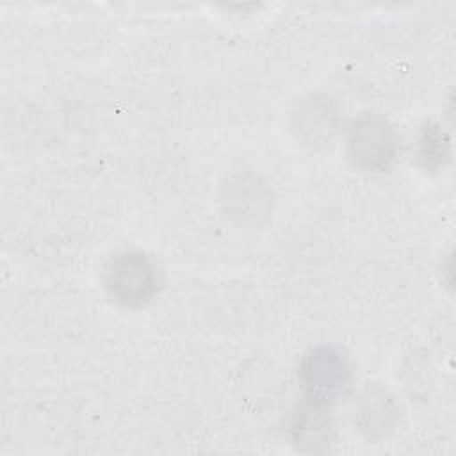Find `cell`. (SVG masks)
Returning a JSON list of instances; mask_svg holds the SVG:
<instances>
[{
	"label": "cell",
	"instance_id": "3957f363",
	"mask_svg": "<svg viewBox=\"0 0 456 456\" xmlns=\"http://www.w3.org/2000/svg\"><path fill=\"white\" fill-rule=\"evenodd\" d=\"M299 381L308 399L328 406L347 388V358L338 349L328 346L310 349L301 360Z\"/></svg>",
	"mask_w": 456,
	"mask_h": 456
},
{
	"label": "cell",
	"instance_id": "ba28073f",
	"mask_svg": "<svg viewBox=\"0 0 456 456\" xmlns=\"http://www.w3.org/2000/svg\"><path fill=\"white\" fill-rule=\"evenodd\" d=\"M447 139L438 126H426L420 141H419V153L417 159L422 162L424 167H438L444 159L447 157Z\"/></svg>",
	"mask_w": 456,
	"mask_h": 456
},
{
	"label": "cell",
	"instance_id": "7a4b0ae2",
	"mask_svg": "<svg viewBox=\"0 0 456 456\" xmlns=\"http://www.w3.org/2000/svg\"><path fill=\"white\" fill-rule=\"evenodd\" d=\"M399 155V137L378 116H362L347 135V157L363 171H387Z\"/></svg>",
	"mask_w": 456,
	"mask_h": 456
},
{
	"label": "cell",
	"instance_id": "6da1fadb",
	"mask_svg": "<svg viewBox=\"0 0 456 456\" xmlns=\"http://www.w3.org/2000/svg\"><path fill=\"white\" fill-rule=\"evenodd\" d=\"M105 290L123 306H141L159 290L160 276L155 262L141 251L116 255L105 269Z\"/></svg>",
	"mask_w": 456,
	"mask_h": 456
},
{
	"label": "cell",
	"instance_id": "277c9868",
	"mask_svg": "<svg viewBox=\"0 0 456 456\" xmlns=\"http://www.w3.org/2000/svg\"><path fill=\"white\" fill-rule=\"evenodd\" d=\"M292 126L297 137L314 148L328 144L338 126V114L335 105L326 96L305 98L294 116Z\"/></svg>",
	"mask_w": 456,
	"mask_h": 456
},
{
	"label": "cell",
	"instance_id": "8992f818",
	"mask_svg": "<svg viewBox=\"0 0 456 456\" xmlns=\"http://www.w3.org/2000/svg\"><path fill=\"white\" fill-rule=\"evenodd\" d=\"M226 208L242 223H258L260 217L269 214L271 196L267 187L249 173L232 178L224 187Z\"/></svg>",
	"mask_w": 456,
	"mask_h": 456
},
{
	"label": "cell",
	"instance_id": "5b68a950",
	"mask_svg": "<svg viewBox=\"0 0 456 456\" xmlns=\"http://www.w3.org/2000/svg\"><path fill=\"white\" fill-rule=\"evenodd\" d=\"M397 415L394 397L378 385L367 387L354 404V422L372 440L387 436L394 429Z\"/></svg>",
	"mask_w": 456,
	"mask_h": 456
},
{
	"label": "cell",
	"instance_id": "52a82bcc",
	"mask_svg": "<svg viewBox=\"0 0 456 456\" xmlns=\"http://www.w3.org/2000/svg\"><path fill=\"white\" fill-rule=\"evenodd\" d=\"M292 438L303 452H324L333 444V424L326 404L306 399L296 411L292 422Z\"/></svg>",
	"mask_w": 456,
	"mask_h": 456
}]
</instances>
